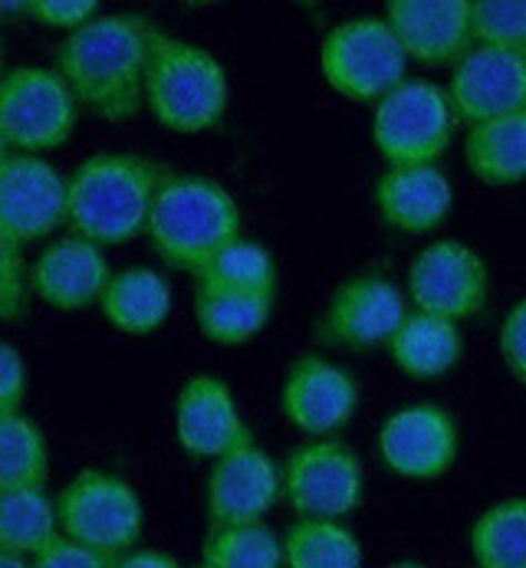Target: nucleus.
<instances>
[{
  "label": "nucleus",
  "instance_id": "nucleus-1",
  "mask_svg": "<svg viewBox=\"0 0 526 568\" xmlns=\"http://www.w3.org/2000/svg\"><path fill=\"white\" fill-rule=\"evenodd\" d=\"M159 37L162 30L139 13H99L57 47V73L99 119L129 122L145 105Z\"/></svg>",
  "mask_w": 526,
  "mask_h": 568
},
{
  "label": "nucleus",
  "instance_id": "nucleus-2",
  "mask_svg": "<svg viewBox=\"0 0 526 568\" xmlns=\"http://www.w3.org/2000/svg\"><path fill=\"white\" fill-rule=\"evenodd\" d=\"M169 174L165 164L129 152L92 155L67 178V227L95 246L135 241Z\"/></svg>",
  "mask_w": 526,
  "mask_h": 568
},
{
  "label": "nucleus",
  "instance_id": "nucleus-3",
  "mask_svg": "<svg viewBox=\"0 0 526 568\" xmlns=\"http://www.w3.org/2000/svg\"><path fill=\"white\" fill-rule=\"evenodd\" d=\"M145 234L172 270L198 276L241 237V207L224 184L204 174L172 171L155 194Z\"/></svg>",
  "mask_w": 526,
  "mask_h": 568
},
{
  "label": "nucleus",
  "instance_id": "nucleus-4",
  "mask_svg": "<svg viewBox=\"0 0 526 568\" xmlns=\"http://www.w3.org/2000/svg\"><path fill=\"white\" fill-rule=\"evenodd\" d=\"M231 102V82L204 47L162 33L145 77V105L178 135L211 132Z\"/></svg>",
  "mask_w": 526,
  "mask_h": 568
},
{
  "label": "nucleus",
  "instance_id": "nucleus-5",
  "mask_svg": "<svg viewBox=\"0 0 526 568\" xmlns=\"http://www.w3.org/2000/svg\"><path fill=\"white\" fill-rule=\"evenodd\" d=\"M80 102L57 70L17 67L0 77V135L10 155H43L70 142Z\"/></svg>",
  "mask_w": 526,
  "mask_h": 568
},
{
  "label": "nucleus",
  "instance_id": "nucleus-6",
  "mask_svg": "<svg viewBox=\"0 0 526 568\" xmlns=\"http://www.w3.org/2000/svg\"><path fill=\"white\" fill-rule=\"evenodd\" d=\"M454 129L457 115L435 82L405 80L375 102L372 139L388 168L435 164L451 149Z\"/></svg>",
  "mask_w": 526,
  "mask_h": 568
},
{
  "label": "nucleus",
  "instance_id": "nucleus-7",
  "mask_svg": "<svg viewBox=\"0 0 526 568\" xmlns=\"http://www.w3.org/2000/svg\"><path fill=\"white\" fill-rule=\"evenodd\" d=\"M53 506L60 536L109 559L125 556L139 542L145 526L139 493L132 484L105 470H83L53 499Z\"/></svg>",
  "mask_w": 526,
  "mask_h": 568
},
{
  "label": "nucleus",
  "instance_id": "nucleus-8",
  "mask_svg": "<svg viewBox=\"0 0 526 568\" xmlns=\"http://www.w3.org/2000/svg\"><path fill=\"white\" fill-rule=\"evenodd\" d=\"M320 67L340 95L352 102H378L405 82L408 57L382 17H355L326 33Z\"/></svg>",
  "mask_w": 526,
  "mask_h": 568
},
{
  "label": "nucleus",
  "instance_id": "nucleus-9",
  "mask_svg": "<svg viewBox=\"0 0 526 568\" xmlns=\"http://www.w3.org/2000/svg\"><path fill=\"white\" fill-rule=\"evenodd\" d=\"M280 484L300 519L343 523L362 503L365 474L350 444L336 437H313L286 457Z\"/></svg>",
  "mask_w": 526,
  "mask_h": 568
},
{
  "label": "nucleus",
  "instance_id": "nucleus-10",
  "mask_svg": "<svg viewBox=\"0 0 526 568\" xmlns=\"http://www.w3.org/2000/svg\"><path fill=\"white\" fill-rule=\"evenodd\" d=\"M487 293L490 273L484 256L461 241L425 246L408 266V296L415 303V313L461 323L484 310Z\"/></svg>",
  "mask_w": 526,
  "mask_h": 568
},
{
  "label": "nucleus",
  "instance_id": "nucleus-11",
  "mask_svg": "<svg viewBox=\"0 0 526 568\" xmlns=\"http://www.w3.org/2000/svg\"><path fill=\"white\" fill-rule=\"evenodd\" d=\"M67 224V178L37 155L0 162V237L37 244Z\"/></svg>",
  "mask_w": 526,
  "mask_h": 568
},
{
  "label": "nucleus",
  "instance_id": "nucleus-12",
  "mask_svg": "<svg viewBox=\"0 0 526 568\" xmlns=\"http://www.w3.org/2000/svg\"><path fill=\"white\" fill-rule=\"evenodd\" d=\"M408 316L405 293L385 273H355L326 303L316 338L333 348H375Z\"/></svg>",
  "mask_w": 526,
  "mask_h": 568
},
{
  "label": "nucleus",
  "instance_id": "nucleus-13",
  "mask_svg": "<svg viewBox=\"0 0 526 568\" xmlns=\"http://www.w3.org/2000/svg\"><path fill=\"white\" fill-rule=\"evenodd\" d=\"M447 102L471 125L526 112V53L474 43L454 63Z\"/></svg>",
  "mask_w": 526,
  "mask_h": 568
},
{
  "label": "nucleus",
  "instance_id": "nucleus-14",
  "mask_svg": "<svg viewBox=\"0 0 526 568\" xmlns=\"http://www.w3.org/2000/svg\"><path fill=\"white\" fill-rule=\"evenodd\" d=\"M385 467L408 480H438L457 460V424L441 405L398 407L378 430Z\"/></svg>",
  "mask_w": 526,
  "mask_h": 568
},
{
  "label": "nucleus",
  "instance_id": "nucleus-15",
  "mask_svg": "<svg viewBox=\"0 0 526 568\" xmlns=\"http://www.w3.org/2000/svg\"><path fill=\"white\" fill-rule=\"evenodd\" d=\"M283 484L276 460L251 437L221 454L208 474V519L211 526H251L280 503Z\"/></svg>",
  "mask_w": 526,
  "mask_h": 568
},
{
  "label": "nucleus",
  "instance_id": "nucleus-16",
  "mask_svg": "<svg viewBox=\"0 0 526 568\" xmlns=\"http://www.w3.org/2000/svg\"><path fill=\"white\" fill-rule=\"evenodd\" d=\"M280 405L286 420L303 434L330 437L352 420L358 407V385L343 365L323 355H303L286 372Z\"/></svg>",
  "mask_w": 526,
  "mask_h": 568
},
{
  "label": "nucleus",
  "instance_id": "nucleus-17",
  "mask_svg": "<svg viewBox=\"0 0 526 568\" xmlns=\"http://www.w3.org/2000/svg\"><path fill=\"white\" fill-rule=\"evenodd\" d=\"M382 20L405 57L425 67L457 63L474 47L471 0H392Z\"/></svg>",
  "mask_w": 526,
  "mask_h": 568
},
{
  "label": "nucleus",
  "instance_id": "nucleus-18",
  "mask_svg": "<svg viewBox=\"0 0 526 568\" xmlns=\"http://www.w3.org/2000/svg\"><path fill=\"white\" fill-rule=\"evenodd\" d=\"M175 437L184 454L218 460L254 434L244 424L231 388L218 375H194L178 392Z\"/></svg>",
  "mask_w": 526,
  "mask_h": 568
},
{
  "label": "nucleus",
  "instance_id": "nucleus-19",
  "mask_svg": "<svg viewBox=\"0 0 526 568\" xmlns=\"http://www.w3.org/2000/svg\"><path fill=\"white\" fill-rule=\"evenodd\" d=\"M109 276L112 270L102 246L70 234L33 260V266L27 270V290L53 310L80 313L99 303Z\"/></svg>",
  "mask_w": 526,
  "mask_h": 568
},
{
  "label": "nucleus",
  "instance_id": "nucleus-20",
  "mask_svg": "<svg viewBox=\"0 0 526 568\" xmlns=\"http://www.w3.org/2000/svg\"><path fill=\"white\" fill-rule=\"evenodd\" d=\"M454 187L438 164L388 168L375 184V207L392 231L428 234L451 214Z\"/></svg>",
  "mask_w": 526,
  "mask_h": 568
},
{
  "label": "nucleus",
  "instance_id": "nucleus-21",
  "mask_svg": "<svg viewBox=\"0 0 526 568\" xmlns=\"http://www.w3.org/2000/svg\"><path fill=\"white\" fill-rule=\"evenodd\" d=\"M99 310L105 323L125 335H152L172 313V286L149 266H125L109 276Z\"/></svg>",
  "mask_w": 526,
  "mask_h": 568
},
{
  "label": "nucleus",
  "instance_id": "nucleus-22",
  "mask_svg": "<svg viewBox=\"0 0 526 568\" xmlns=\"http://www.w3.org/2000/svg\"><path fill=\"white\" fill-rule=\"evenodd\" d=\"M385 345H388L392 362L408 378H418V382L447 375L461 362V352H464L457 323H447L428 313H408Z\"/></svg>",
  "mask_w": 526,
  "mask_h": 568
},
{
  "label": "nucleus",
  "instance_id": "nucleus-23",
  "mask_svg": "<svg viewBox=\"0 0 526 568\" xmlns=\"http://www.w3.org/2000/svg\"><path fill=\"white\" fill-rule=\"evenodd\" d=\"M464 155L484 184L504 187L526 181V112L471 125Z\"/></svg>",
  "mask_w": 526,
  "mask_h": 568
},
{
  "label": "nucleus",
  "instance_id": "nucleus-24",
  "mask_svg": "<svg viewBox=\"0 0 526 568\" xmlns=\"http://www.w3.org/2000/svg\"><path fill=\"white\" fill-rule=\"evenodd\" d=\"M273 296L194 286V323L218 345H244L270 323Z\"/></svg>",
  "mask_w": 526,
  "mask_h": 568
},
{
  "label": "nucleus",
  "instance_id": "nucleus-25",
  "mask_svg": "<svg viewBox=\"0 0 526 568\" xmlns=\"http://www.w3.org/2000/svg\"><path fill=\"white\" fill-rule=\"evenodd\" d=\"M60 536L57 506L47 489H3L0 493V549L13 556H37Z\"/></svg>",
  "mask_w": 526,
  "mask_h": 568
},
{
  "label": "nucleus",
  "instance_id": "nucleus-26",
  "mask_svg": "<svg viewBox=\"0 0 526 568\" xmlns=\"http://www.w3.org/2000/svg\"><path fill=\"white\" fill-rule=\"evenodd\" d=\"M283 568H362V542L343 523L296 519L283 536Z\"/></svg>",
  "mask_w": 526,
  "mask_h": 568
},
{
  "label": "nucleus",
  "instance_id": "nucleus-27",
  "mask_svg": "<svg viewBox=\"0 0 526 568\" xmlns=\"http://www.w3.org/2000/svg\"><path fill=\"white\" fill-rule=\"evenodd\" d=\"M471 556L481 568H526V496L481 513L471 526Z\"/></svg>",
  "mask_w": 526,
  "mask_h": 568
},
{
  "label": "nucleus",
  "instance_id": "nucleus-28",
  "mask_svg": "<svg viewBox=\"0 0 526 568\" xmlns=\"http://www.w3.org/2000/svg\"><path fill=\"white\" fill-rule=\"evenodd\" d=\"M50 480V450L43 430L27 414H0V493L43 489Z\"/></svg>",
  "mask_w": 526,
  "mask_h": 568
},
{
  "label": "nucleus",
  "instance_id": "nucleus-29",
  "mask_svg": "<svg viewBox=\"0 0 526 568\" xmlns=\"http://www.w3.org/2000/svg\"><path fill=\"white\" fill-rule=\"evenodd\" d=\"M194 280H198V286H208V290L273 296L276 293V263L266 246L237 237L234 244L224 246Z\"/></svg>",
  "mask_w": 526,
  "mask_h": 568
},
{
  "label": "nucleus",
  "instance_id": "nucleus-30",
  "mask_svg": "<svg viewBox=\"0 0 526 568\" xmlns=\"http://www.w3.org/2000/svg\"><path fill=\"white\" fill-rule=\"evenodd\" d=\"M208 568H283V539L263 526H211L201 546Z\"/></svg>",
  "mask_w": 526,
  "mask_h": 568
},
{
  "label": "nucleus",
  "instance_id": "nucleus-31",
  "mask_svg": "<svg viewBox=\"0 0 526 568\" xmlns=\"http://www.w3.org/2000/svg\"><path fill=\"white\" fill-rule=\"evenodd\" d=\"M471 37L481 47L526 53V0L471 3Z\"/></svg>",
  "mask_w": 526,
  "mask_h": 568
},
{
  "label": "nucleus",
  "instance_id": "nucleus-32",
  "mask_svg": "<svg viewBox=\"0 0 526 568\" xmlns=\"http://www.w3.org/2000/svg\"><path fill=\"white\" fill-rule=\"evenodd\" d=\"M27 266L20 246L0 237V323H17L27 316Z\"/></svg>",
  "mask_w": 526,
  "mask_h": 568
},
{
  "label": "nucleus",
  "instance_id": "nucleus-33",
  "mask_svg": "<svg viewBox=\"0 0 526 568\" xmlns=\"http://www.w3.org/2000/svg\"><path fill=\"white\" fill-rule=\"evenodd\" d=\"M27 17L73 33L92 17H99V3L95 0H27Z\"/></svg>",
  "mask_w": 526,
  "mask_h": 568
},
{
  "label": "nucleus",
  "instance_id": "nucleus-34",
  "mask_svg": "<svg viewBox=\"0 0 526 568\" xmlns=\"http://www.w3.org/2000/svg\"><path fill=\"white\" fill-rule=\"evenodd\" d=\"M112 562L115 559H109L102 552H92V549L67 539V536H57L50 546H43L30 559V568H112Z\"/></svg>",
  "mask_w": 526,
  "mask_h": 568
},
{
  "label": "nucleus",
  "instance_id": "nucleus-35",
  "mask_svg": "<svg viewBox=\"0 0 526 568\" xmlns=\"http://www.w3.org/2000/svg\"><path fill=\"white\" fill-rule=\"evenodd\" d=\"M500 355L510 375L526 385V300H520L500 325Z\"/></svg>",
  "mask_w": 526,
  "mask_h": 568
},
{
  "label": "nucleus",
  "instance_id": "nucleus-36",
  "mask_svg": "<svg viewBox=\"0 0 526 568\" xmlns=\"http://www.w3.org/2000/svg\"><path fill=\"white\" fill-rule=\"evenodd\" d=\"M27 395V368L13 345L0 342V414H17Z\"/></svg>",
  "mask_w": 526,
  "mask_h": 568
},
{
  "label": "nucleus",
  "instance_id": "nucleus-37",
  "mask_svg": "<svg viewBox=\"0 0 526 568\" xmlns=\"http://www.w3.org/2000/svg\"><path fill=\"white\" fill-rule=\"evenodd\" d=\"M112 568H181L172 559V556H165V552H155V549H142V552H125V556H119Z\"/></svg>",
  "mask_w": 526,
  "mask_h": 568
},
{
  "label": "nucleus",
  "instance_id": "nucleus-38",
  "mask_svg": "<svg viewBox=\"0 0 526 568\" xmlns=\"http://www.w3.org/2000/svg\"><path fill=\"white\" fill-rule=\"evenodd\" d=\"M20 17H27V0L0 3V20H20Z\"/></svg>",
  "mask_w": 526,
  "mask_h": 568
},
{
  "label": "nucleus",
  "instance_id": "nucleus-39",
  "mask_svg": "<svg viewBox=\"0 0 526 568\" xmlns=\"http://www.w3.org/2000/svg\"><path fill=\"white\" fill-rule=\"evenodd\" d=\"M0 568H30V562L23 556H13V552H3L0 549Z\"/></svg>",
  "mask_w": 526,
  "mask_h": 568
},
{
  "label": "nucleus",
  "instance_id": "nucleus-40",
  "mask_svg": "<svg viewBox=\"0 0 526 568\" xmlns=\"http://www.w3.org/2000/svg\"><path fill=\"white\" fill-rule=\"evenodd\" d=\"M385 568H428V566H422V562H412V559H405V562H392V566H385Z\"/></svg>",
  "mask_w": 526,
  "mask_h": 568
},
{
  "label": "nucleus",
  "instance_id": "nucleus-41",
  "mask_svg": "<svg viewBox=\"0 0 526 568\" xmlns=\"http://www.w3.org/2000/svg\"><path fill=\"white\" fill-rule=\"evenodd\" d=\"M7 155H10V152H7V142H3V135H0V162H3Z\"/></svg>",
  "mask_w": 526,
  "mask_h": 568
},
{
  "label": "nucleus",
  "instance_id": "nucleus-42",
  "mask_svg": "<svg viewBox=\"0 0 526 568\" xmlns=\"http://www.w3.org/2000/svg\"><path fill=\"white\" fill-rule=\"evenodd\" d=\"M0 67H3V43H0Z\"/></svg>",
  "mask_w": 526,
  "mask_h": 568
},
{
  "label": "nucleus",
  "instance_id": "nucleus-43",
  "mask_svg": "<svg viewBox=\"0 0 526 568\" xmlns=\"http://www.w3.org/2000/svg\"><path fill=\"white\" fill-rule=\"evenodd\" d=\"M198 568H208V566H198Z\"/></svg>",
  "mask_w": 526,
  "mask_h": 568
}]
</instances>
